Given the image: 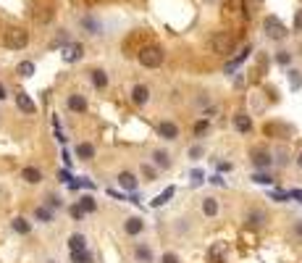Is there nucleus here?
Here are the masks:
<instances>
[{"instance_id": "37998d69", "label": "nucleus", "mask_w": 302, "mask_h": 263, "mask_svg": "<svg viewBox=\"0 0 302 263\" xmlns=\"http://www.w3.org/2000/svg\"><path fill=\"white\" fill-rule=\"evenodd\" d=\"M71 216H74V219L79 221V219H82L84 213H82V208H79V205H71Z\"/></svg>"}, {"instance_id": "4be33fe9", "label": "nucleus", "mask_w": 302, "mask_h": 263, "mask_svg": "<svg viewBox=\"0 0 302 263\" xmlns=\"http://www.w3.org/2000/svg\"><path fill=\"white\" fill-rule=\"evenodd\" d=\"M134 258H137L139 263H153V250H150L147 245H137Z\"/></svg>"}, {"instance_id": "412c9836", "label": "nucleus", "mask_w": 302, "mask_h": 263, "mask_svg": "<svg viewBox=\"0 0 302 263\" xmlns=\"http://www.w3.org/2000/svg\"><path fill=\"white\" fill-rule=\"evenodd\" d=\"M68 250H71V253H76V250H87L84 234H71V237H68Z\"/></svg>"}, {"instance_id": "c85d7f7f", "label": "nucleus", "mask_w": 302, "mask_h": 263, "mask_svg": "<svg viewBox=\"0 0 302 263\" xmlns=\"http://www.w3.org/2000/svg\"><path fill=\"white\" fill-rule=\"evenodd\" d=\"M71 263H92V255L87 250H76V253H71Z\"/></svg>"}, {"instance_id": "ea45409f", "label": "nucleus", "mask_w": 302, "mask_h": 263, "mask_svg": "<svg viewBox=\"0 0 302 263\" xmlns=\"http://www.w3.org/2000/svg\"><path fill=\"white\" fill-rule=\"evenodd\" d=\"M205 177H203V171H192V185H203Z\"/></svg>"}, {"instance_id": "f03ea898", "label": "nucleus", "mask_w": 302, "mask_h": 263, "mask_svg": "<svg viewBox=\"0 0 302 263\" xmlns=\"http://www.w3.org/2000/svg\"><path fill=\"white\" fill-rule=\"evenodd\" d=\"M211 50L218 55H229L234 50V34L231 32H216L211 37Z\"/></svg>"}, {"instance_id": "f3484780", "label": "nucleus", "mask_w": 302, "mask_h": 263, "mask_svg": "<svg viewBox=\"0 0 302 263\" xmlns=\"http://www.w3.org/2000/svg\"><path fill=\"white\" fill-rule=\"evenodd\" d=\"M153 163L158 166V168H171V155H168V150H153Z\"/></svg>"}, {"instance_id": "6e6552de", "label": "nucleus", "mask_w": 302, "mask_h": 263, "mask_svg": "<svg viewBox=\"0 0 302 263\" xmlns=\"http://www.w3.org/2000/svg\"><path fill=\"white\" fill-rule=\"evenodd\" d=\"M16 106H19V111L21 113H37V106H34V100L27 95V93H16Z\"/></svg>"}, {"instance_id": "2f4dec72", "label": "nucleus", "mask_w": 302, "mask_h": 263, "mask_svg": "<svg viewBox=\"0 0 302 263\" xmlns=\"http://www.w3.org/2000/svg\"><path fill=\"white\" fill-rule=\"evenodd\" d=\"M286 161H289L286 147H276V158H273V163H278V166H286Z\"/></svg>"}, {"instance_id": "603ef678", "label": "nucleus", "mask_w": 302, "mask_h": 263, "mask_svg": "<svg viewBox=\"0 0 302 263\" xmlns=\"http://www.w3.org/2000/svg\"><path fill=\"white\" fill-rule=\"evenodd\" d=\"M6 98H8V93H6V87L0 84V100H6Z\"/></svg>"}, {"instance_id": "5701e85b", "label": "nucleus", "mask_w": 302, "mask_h": 263, "mask_svg": "<svg viewBox=\"0 0 302 263\" xmlns=\"http://www.w3.org/2000/svg\"><path fill=\"white\" fill-rule=\"evenodd\" d=\"M76 205L82 208V213H95V211H97V203H95V198H92V195H84Z\"/></svg>"}, {"instance_id": "c03bdc74", "label": "nucleus", "mask_w": 302, "mask_h": 263, "mask_svg": "<svg viewBox=\"0 0 302 263\" xmlns=\"http://www.w3.org/2000/svg\"><path fill=\"white\" fill-rule=\"evenodd\" d=\"M294 29L302 32V11H297V16H294Z\"/></svg>"}, {"instance_id": "e433bc0d", "label": "nucleus", "mask_w": 302, "mask_h": 263, "mask_svg": "<svg viewBox=\"0 0 302 263\" xmlns=\"http://www.w3.org/2000/svg\"><path fill=\"white\" fill-rule=\"evenodd\" d=\"M289 61H292V53H286V50L276 55V63H281V66H289Z\"/></svg>"}, {"instance_id": "b1692460", "label": "nucleus", "mask_w": 302, "mask_h": 263, "mask_svg": "<svg viewBox=\"0 0 302 263\" xmlns=\"http://www.w3.org/2000/svg\"><path fill=\"white\" fill-rule=\"evenodd\" d=\"M203 213L208 216V219H213V216L218 213V200L216 198H205L203 200Z\"/></svg>"}, {"instance_id": "473e14b6", "label": "nucleus", "mask_w": 302, "mask_h": 263, "mask_svg": "<svg viewBox=\"0 0 302 263\" xmlns=\"http://www.w3.org/2000/svg\"><path fill=\"white\" fill-rule=\"evenodd\" d=\"M82 27H84L89 34H97V32H100V24H97L95 19H89V16H87V19H82Z\"/></svg>"}, {"instance_id": "bb28decb", "label": "nucleus", "mask_w": 302, "mask_h": 263, "mask_svg": "<svg viewBox=\"0 0 302 263\" xmlns=\"http://www.w3.org/2000/svg\"><path fill=\"white\" fill-rule=\"evenodd\" d=\"M247 221H250V226H263L265 221H268V216H265L263 211H252V213L247 216Z\"/></svg>"}, {"instance_id": "3c124183", "label": "nucleus", "mask_w": 302, "mask_h": 263, "mask_svg": "<svg viewBox=\"0 0 302 263\" xmlns=\"http://www.w3.org/2000/svg\"><path fill=\"white\" fill-rule=\"evenodd\" d=\"M289 198H297L302 203V190H294V192H289Z\"/></svg>"}, {"instance_id": "a18cd8bd", "label": "nucleus", "mask_w": 302, "mask_h": 263, "mask_svg": "<svg viewBox=\"0 0 302 263\" xmlns=\"http://www.w3.org/2000/svg\"><path fill=\"white\" fill-rule=\"evenodd\" d=\"M58 179H61V182H66V185H68V182H71V174H68V171L63 168L61 174H58Z\"/></svg>"}, {"instance_id": "8fccbe9b", "label": "nucleus", "mask_w": 302, "mask_h": 263, "mask_svg": "<svg viewBox=\"0 0 302 263\" xmlns=\"http://www.w3.org/2000/svg\"><path fill=\"white\" fill-rule=\"evenodd\" d=\"M61 158H63V163H66V166H71V155H68V150H63Z\"/></svg>"}, {"instance_id": "6ab92c4d", "label": "nucleus", "mask_w": 302, "mask_h": 263, "mask_svg": "<svg viewBox=\"0 0 302 263\" xmlns=\"http://www.w3.org/2000/svg\"><path fill=\"white\" fill-rule=\"evenodd\" d=\"M76 155L82 158V161H92V158H95V145L79 142V145H76Z\"/></svg>"}, {"instance_id": "09e8293b", "label": "nucleus", "mask_w": 302, "mask_h": 263, "mask_svg": "<svg viewBox=\"0 0 302 263\" xmlns=\"http://www.w3.org/2000/svg\"><path fill=\"white\" fill-rule=\"evenodd\" d=\"M294 234L302 237V221H294Z\"/></svg>"}, {"instance_id": "f8f14e48", "label": "nucleus", "mask_w": 302, "mask_h": 263, "mask_svg": "<svg viewBox=\"0 0 302 263\" xmlns=\"http://www.w3.org/2000/svg\"><path fill=\"white\" fill-rule=\"evenodd\" d=\"M21 179H24L27 185H40V182H42V171L34 168V166H27L24 171H21Z\"/></svg>"}, {"instance_id": "9b49d317", "label": "nucleus", "mask_w": 302, "mask_h": 263, "mask_svg": "<svg viewBox=\"0 0 302 263\" xmlns=\"http://www.w3.org/2000/svg\"><path fill=\"white\" fill-rule=\"evenodd\" d=\"M173 195H176V187L171 185V187H166L163 192H160V195H155L153 200H150V205H153V208H160V205H166V203H168Z\"/></svg>"}, {"instance_id": "a211bd4d", "label": "nucleus", "mask_w": 302, "mask_h": 263, "mask_svg": "<svg viewBox=\"0 0 302 263\" xmlns=\"http://www.w3.org/2000/svg\"><path fill=\"white\" fill-rule=\"evenodd\" d=\"M208 258H211V263H224V258H226V245H224V242H216V245L211 247V253H208Z\"/></svg>"}, {"instance_id": "c756f323", "label": "nucleus", "mask_w": 302, "mask_h": 263, "mask_svg": "<svg viewBox=\"0 0 302 263\" xmlns=\"http://www.w3.org/2000/svg\"><path fill=\"white\" fill-rule=\"evenodd\" d=\"M289 87H292L294 93H297V90L302 87V74H299V71H294V68L289 71Z\"/></svg>"}, {"instance_id": "f704fd0d", "label": "nucleus", "mask_w": 302, "mask_h": 263, "mask_svg": "<svg viewBox=\"0 0 302 263\" xmlns=\"http://www.w3.org/2000/svg\"><path fill=\"white\" fill-rule=\"evenodd\" d=\"M63 45H68V34L66 32H58V37L50 42V48H63Z\"/></svg>"}, {"instance_id": "79ce46f5", "label": "nucleus", "mask_w": 302, "mask_h": 263, "mask_svg": "<svg viewBox=\"0 0 302 263\" xmlns=\"http://www.w3.org/2000/svg\"><path fill=\"white\" fill-rule=\"evenodd\" d=\"M163 263H179V255H176V253H166V255H163Z\"/></svg>"}, {"instance_id": "393cba45", "label": "nucleus", "mask_w": 302, "mask_h": 263, "mask_svg": "<svg viewBox=\"0 0 302 263\" xmlns=\"http://www.w3.org/2000/svg\"><path fill=\"white\" fill-rule=\"evenodd\" d=\"M11 226H14V232H16V234H29V232H32V224H29L27 219H21V216L11 221Z\"/></svg>"}, {"instance_id": "7c9ffc66", "label": "nucleus", "mask_w": 302, "mask_h": 263, "mask_svg": "<svg viewBox=\"0 0 302 263\" xmlns=\"http://www.w3.org/2000/svg\"><path fill=\"white\" fill-rule=\"evenodd\" d=\"M187 155H189V161H200V158L205 155V147L203 145H192L187 150Z\"/></svg>"}, {"instance_id": "864d4df0", "label": "nucleus", "mask_w": 302, "mask_h": 263, "mask_svg": "<svg viewBox=\"0 0 302 263\" xmlns=\"http://www.w3.org/2000/svg\"><path fill=\"white\" fill-rule=\"evenodd\" d=\"M297 166H299V168H302V153H299V155H297Z\"/></svg>"}, {"instance_id": "49530a36", "label": "nucleus", "mask_w": 302, "mask_h": 263, "mask_svg": "<svg viewBox=\"0 0 302 263\" xmlns=\"http://www.w3.org/2000/svg\"><path fill=\"white\" fill-rule=\"evenodd\" d=\"M145 177H147V182H153L155 179V171L150 168V166H145Z\"/></svg>"}, {"instance_id": "7ed1b4c3", "label": "nucleus", "mask_w": 302, "mask_h": 263, "mask_svg": "<svg viewBox=\"0 0 302 263\" xmlns=\"http://www.w3.org/2000/svg\"><path fill=\"white\" fill-rule=\"evenodd\" d=\"M139 63H142L145 68H158L160 63H163V58H166V53L160 50V48H155V45H150V48H142L139 50Z\"/></svg>"}, {"instance_id": "9d476101", "label": "nucleus", "mask_w": 302, "mask_h": 263, "mask_svg": "<svg viewBox=\"0 0 302 263\" xmlns=\"http://www.w3.org/2000/svg\"><path fill=\"white\" fill-rule=\"evenodd\" d=\"M132 100H134V106H145V103L150 100L147 84H134V87H132Z\"/></svg>"}, {"instance_id": "20e7f679", "label": "nucleus", "mask_w": 302, "mask_h": 263, "mask_svg": "<svg viewBox=\"0 0 302 263\" xmlns=\"http://www.w3.org/2000/svg\"><path fill=\"white\" fill-rule=\"evenodd\" d=\"M263 29H265V37H271V40H276V42L286 37V27H284L276 16H265Z\"/></svg>"}, {"instance_id": "a19ab883", "label": "nucleus", "mask_w": 302, "mask_h": 263, "mask_svg": "<svg viewBox=\"0 0 302 263\" xmlns=\"http://www.w3.org/2000/svg\"><path fill=\"white\" fill-rule=\"evenodd\" d=\"M48 205H50V208H61L63 203H61V198H58V195H50V198H48Z\"/></svg>"}, {"instance_id": "2eb2a0df", "label": "nucleus", "mask_w": 302, "mask_h": 263, "mask_svg": "<svg viewBox=\"0 0 302 263\" xmlns=\"http://www.w3.org/2000/svg\"><path fill=\"white\" fill-rule=\"evenodd\" d=\"M234 129L242 132V134H247L252 129V119L247 116V113H237V116H234Z\"/></svg>"}, {"instance_id": "dca6fc26", "label": "nucleus", "mask_w": 302, "mask_h": 263, "mask_svg": "<svg viewBox=\"0 0 302 263\" xmlns=\"http://www.w3.org/2000/svg\"><path fill=\"white\" fill-rule=\"evenodd\" d=\"M119 187L134 192L137 190V177L132 174V171H121V174H119Z\"/></svg>"}, {"instance_id": "58836bf2", "label": "nucleus", "mask_w": 302, "mask_h": 263, "mask_svg": "<svg viewBox=\"0 0 302 263\" xmlns=\"http://www.w3.org/2000/svg\"><path fill=\"white\" fill-rule=\"evenodd\" d=\"M208 103H211V98H208V95L203 93L200 98H197V100H194V106H197V108H205V106H208Z\"/></svg>"}, {"instance_id": "cd10ccee", "label": "nucleus", "mask_w": 302, "mask_h": 263, "mask_svg": "<svg viewBox=\"0 0 302 263\" xmlns=\"http://www.w3.org/2000/svg\"><path fill=\"white\" fill-rule=\"evenodd\" d=\"M16 74H19V76H32V74H34V63H32V61H21V63L16 66Z\"/></svg>"}, {"instance_id": "aec40b11", "label": "nucleus", "mask_w": 302, "mask_h": 263, "mask_svg": "<svg viewBox=\"0 0 302 263\" xmlns=\"http://www.w3.org/2000/svg\"><path fill=\"white\" fill-rule=\"evenodd\" d=\"M89 79H92V84H95L97 90H106V87H108V76H106L103 68H95V71L89 74Z\"/></svg>"}, {"instance_id": "f257e3e1", "label": "nucleus", "mask_w": 302, "mask_h": 263, "mask_svg": "<svg viewBox=\"0 0 302 263\" xmlns=\"http://www.w3.org/2000/svg\"><path fill=\"white\" fill-rule=\"evenodd\" d=\"M3 45L11 50H24L27 45H29V34L27 29H21V27H14V29H8L6 32V37H3Z\"/></svg>"}, {"instance_id": "72a5a7b5", "label": "nucleus", "mask_w": 302, "mask_h": 263, "mask_svg": "<svg viewBox=\"0 0 302 263\" xmlns=\"http://www.w3.org/2000/svg\"><path fill=\"white\" fill-rule=\"evenodd\" d=\"M252 182H255V185H271V177H268V171H258V174H255L252 177Z\"/></svg>"}, {"instance_id": "0eeeda50", "label": "nucleus", "mask_w": 302, "mask_h": 263, "mask_svg": "<svg viewBox=\"0 0 302 263\" xmlns=\"http://www.w3.org/2000/svg\"><path fill=\"white\" fill-rule=\"evenodd\" d=\"M158 137H163V140H176V137H179V127L173 121H160L158 124Z\"/></svg>"}, {"instance_id": "4468645a", "label": "nucleus", "mask_w": 302, "mask_h": 263, "mask_svg": "<svg viewBox=\"0 0 302 263\" xmlns=\"http://www.w3.org/2000/svg\"><path fill=\"white\" fill-rule=\"evenodd\" d=\"M66 106L71 108L74 113H84L87 111V100H84V95H68Z\"/></svg>"}, {"instance_id": "39448f33", "label": "nucleus", "mask_w": 302, "mask_h": 263, "mask_svg": "<svg viewBox=\"0 0 302 263\" xmlns=\"http://www.w3.org/2000/svg\"><path fill=\"white\" fill-rule=\"evenodd\" d=\"M252 163H255V168H260V171H265L268 166H273V153L271 150H265V147H252Z\"/></svg>"}, {"instance_id": "de8ad7c7", "label": "nucleus", "mask_w": 302, "mask_h": 263, "mask_svg": "<svg viewBox=\"0 0 302 263\" xmlns=\"http://www.w3.org/2000/svg\"><path fill=\"white\" fill-rule=\"evenodd\" d=\"M211 182H213V185H216V187H224V185H226V182H224V179H221V177H213Z\"/></svg>"}, {"instance_id": "423d86ee", "label": "nucleus", "mask_w": 302, "mask_h": 263, "mask_svg": "<svg viewBox=\"0 0 302 263\" xmlns=\"http://www.w3.org/2000/svg\"><path fill=\"white\" fill-rule=\"evenodd\" d=\"M82 55H84V48H82L79 42H68V45H63V61H66V63L82 61Z\"/></svg>"}, {"instance_id": "1a4fd4ad", "label": "nucleus", "mask_w": 302, "mask_h": 263, "mask_svg": "<svg viewBox=\"0 0 302 263\" xmlns=\"http://www.w3.org/2000/svg\"><path fill=\"white\" fill-rule=\"evenodd\" d=\"M142 229H145V221L139 219V216H132V219H126V224H124V232L129 234V237L142 234Z\"/></svg>"}, {"instance_id": "ddd939ff", "label": "nucleus", "mask_w": 302, "mask_h": 263, "mask_svg": "<svg viewBox=\"0 0 302 263\" xmlns=\"http://www.w3.org/2000/svg\"><path fill=\"white\" fill-rule=\"evenodd\" d=\"M250 53H252V48H250V45H245V50H242V53L237 55V58H231V61L226 63V74L237 71V66H239V63H245V61L250 58Z\"/></svg>"}, {"instance_id": "c9c22d12", "label": "nucleus", "mask_w": 302, "mask_h": 263, "mask_svg": "<svg viewBox=\"0 0 302 263\" xmlns=\"http://www.w3.org/2000/svg\"><path fill=\"white\" fill-rule=\"evenodd\" d=\"M271 200H276V203H284V200H289V192H281V190H273V192H271Z\"/></svg>"}, {"instance_id": "4c0bfd02", "label": "nucleus", "mask_w": 302, "mask_h": 263, "mask_svg": "<svg viewBox=\"0 0 302 263\" xmlns=\"http://www.w3.org/2000/svg\"><path fill=\"white\" fill-rule=\"evenodd\" d=\"M205 132H208V121L203 119V121H197V124H194V134H197V137H203Z\"/></svg>"}, {"instance_id": "a878e982", "label": "nucleus", "mask_w": 302, "mask_h": 263, "mask_svg": "<svg viewBox=\"0 0 302 263\" xmlns=\"http://www.w3.org/2000/svg\"><path fill=\"white\" fill-rule=\"evenodd\" d=\"M34 219L42 221V224H50V221H53V211L48 208V205H40V208L34 211Z\"/></svg>"}]
</instances>
